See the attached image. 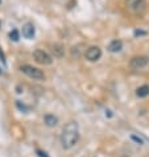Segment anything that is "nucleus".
<instances>
[{
  "label": "nucleus",
  "instance_id": "obj_1",
  "mask_svg": "<svg viewBox=\"0 0 149 157\" xmlns=\"http://www.w3.org/2000/svg\"><path fill=\"white\" fill-rule=\"evenodd\" d=\"M79 140V127L77 121H69L61 133V145L63 149L73 148Z\"/></svg>",
  "mask_w": 149,
  "mask_h": 157
},
{
  "label": "nucleus",
  "instance_id": "obj_2",
  "mask_svg": "<svg viewBox=\"0 0 149 157\" xmlns=\"http://www.w3.org/2000/svg\"><path fill=\"white\" fill-rule=\"evenodd\" d=\"M127 10L133 15H141L147 10V0H127Z\"/></svg>",
  "mask_w": 149,
  "mask_h": 157
},
{
  "label": "nucleus",
  "instance_id": "obj_3",
  "mask_svg": "<svg viewBox=\"0 0 149 157\" xmlns=\"http://www.w3.org/2000/svg\"><path fill=\"white\" fill-rule=\"evenodd\" d=\"M20 70L23 71L27 77L32 78V79H34V81H44L45 79V74H44L40 69L33 67V66H30V65H23V66L20 67Z\"/></svg>",
  "mask_w": 149,
  "mask_h": 157
},
{
  "label": "nucleus",
  "instance_id": "obj_4",
  "mask_svg": "<svg viewBox=\"0 0 149 157\" xmlns=\"http://www.w3.org/2000/svg\"><path fill=\"white\" fill-rule=\"evenodd\" d=\"M33 58L37 63H40V65H52V62H53L52 56L49 53H46L45 50H42V49L34 50L33 52Z\"/></svg>",
  "mask_w": 149,
  "mask_h": 157
},
{
  "label": "nucleus",
  "instance_id": "obj_5",
  "mask_svg": "<svg viewBox=\"0 0 149 157\" xmlns=\"http://www.w3.org/2000/svg\"><path fill=\"white\" fill-rule=\"evenodd\" d=\"M148 63H149V57H147V56H136V57H132L129 61L131 69H135V70L145 67Z\"/></svg>",
  "mask_w": 149,
  "mask_h": 157
},
{
  "label": "nucleus",
  "instance_id": "obj_6",
  "mask_svg": "<svg viewBox=\"0 0 149 157\" xmlns=\"http://www.w3.org/2000/svg\"><path fill=\"white\" fill-rule=\"evenodd\" d=\"M85 57L90 62H96V61L102 57V49L99 46H90L85 52Z\"/></svg>",
  "mask_w": 149,
  "mask_h": 157
},
{
  "label": "nucleus",
  "instance_id": "obj_7",
  "mask_svg": "<svg viewBox=\"0 0 149 157\" xmlns=\"http://www.w3.org/2000/svg\"><path fill=\"white\" fill-rule=\"evenodd\" d=\"M34 34H36V29H34L33 24L30 23H27L23 25V36L25 38H28V40H32L34 37Z\"/></svg>",
  "mask_w": 149,
  "mask_h": 157
},
{
  "label": "nucleus",
  "instance_id": "obj_8",
  "mask_svg": "<svg viewBox=\"0 0 149 157\" xmlns=\"http://www.w3.org/2000/svg\"><path fill=\"white\" fill-rule=\"evenodd\" d=\"M44 123H45L46 127H55L57 124H58V117L54 116L53 114H48L44 116Z\"/></svg>",
  "mask_w": 149,
  "mask_h": 157
},
{
  "label": "nucleus",
  "instance_id": "obj_9",
  "mask_svg": "<svg viewBox=\"0 0 149 157\" xmlns=\"http://www.w3.org/2000/svg\"><path fill=\"white\" fill-rule=\"evenodd\" d=\"M52 52H53L54 57L62 58L63 54H65V48H63L62 44H54V45H52Z\"/></svg>",
  "mask_w": 149,
  "mask_h": 157
},
{
  "label": "nucleus",
  "instance_id": "obj_10",
  "mask_svg": "<svg viewBox=\"0 0 149 157\" xmlns=\"http://www.w3.org/2000/svg\"><path fill=\"white\" fill-rule=\"evenodd\" d=\"M121 49H123V42L120 40H112L108 45V50L111 53H119Z\"/></svg>",
  "mask_w": 149,
  "mask_h": 157
},
{
  "label": "nucleus",
  "instance_id": "obj_11",
  "mask_svg": "<svg viewBox=\"0 0 149 157\" xmlns=\"http://www.w3.org/2000/svg\"><path fill=\"white\" fill-rule=\"evenodd\" d=\"M136 95L139 98H147L149 95V86L148 85H143L140 86L137 90H136Z\"/></svg>",
  "mask_w": 149,
  "mask_h": 157
},
{
  "label": "nucleus",
  "instance_id": "obj_12",
  "mask_svg": "<svg viewBox=\"0 0 149 157\" xmlns=\"http://www.w3.org/2000/svg\"><path fill=\"white\" fill-rule=\"evenodd\" d=\"M10 38H11V40L12 41H19V38H20V34H19V30H17V29H13V30H12V32L10 33Z\"/></svg>",
  "mask_w": 149,
  "mask_h": 157
},
{
  "label": "nucleus",
  "instance_id": "obj_13",
  "mask_svg": "<svg viewBox=\"0 0 149 157\" xmlns=\"http://www.w3.org/2000/svg\"><path fill=\"white\" fill-rule=\"evenodd\" d=\"M37 153H38V156H40V157H49V156H46V153H45V152L37 151Z\"/></svg>",
  "mask_w": 149,
  "mask_h": 157
},
{
  "label": "nucleus",
  "instance_id": "obj_14",
  "mask_svg": "<svg viewBox=\"0 0 149 157\" xmlns=\"http://www.w3.org/2000/svg\"><path fill=\"white\" fill-rule=\"evenodd\" d=\"M132 139H133V140H135V141H137V143H140V144H143V141H141V140H140V139H139V137H136V136H132Z\"/></svg>",
  "mask_w": 149,
  "mask_h": 157
},
{
  "label": "nucleus",
  "instance_id": "obj_15",
  "mask_svg": "<svg viewBox=\"0 0 149 157\" xmlns=\"http://www.w3.org/2000/svg\"><path fill=\"white\" fill-rule=\"evenodd\" d=\"M121 157H129V156H121Z\"/></svg>",
  "mask_w": 149,
  "mask_h": 157
}]
</instances>
